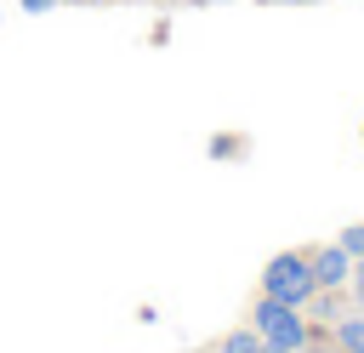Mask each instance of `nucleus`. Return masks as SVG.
Masks as SVG:
<instances>
[{"label":"nucleus","instance_id":"8","mask_svg":"<svg viewBox=\"0 0 364 353\" xmlns=\"http://www.w3.org/2000/svg\"><path fill=\"white\" fill-rule=\"evenodd\" d=\"M262 353H290V347H267V342H262Z\"/></svg>","mask_w":364,"mask_h":353},{"label":"nucleus","instance_id":"5","mask_svg":"<svg viewBox=\"0 0 364 353\" xmlns=\"http://www.w3.org/2000/svg\"><path fill=\"white\" fill-rule=\"evenodd\" d=\"M336 245H341V251H347V256H353V262H364V222H347V228H341V239H336Z\"/></svg>","mask_w":364,"mask_h":353},{"label":"nucleus","instance_id":"9","mask_svg":"<svg viewBox=\"0 0 364 353\" xmlns=\"http://www.w3.org/2000/svg\"><path fill=\"white\" fill-rule=\"evenodd\" d=\"M296 353H318V347H296Z\"/></svg>","mask_w":364,"mask_h":353},{"label":"nucleus","instance_id":"4","mask_svg":"<svg viewBox=\"0 0 364 353\" xmlns=\"http://www.w3.org/2000/svg\"><path fill=\"white\" fill-rule=\"evenodd\" d=\"M336 347H341V353H364V313L336 325Z\"/></svg>","mask_w":364,"mask_h":353},{"label":"nucleus","instance_id":"2","mask_svg":"<svg viewBox=\"0 0 364 353\" xmlns=\"http://www.w3.org/2000/svg\"><path fill=\"white\" fill-rule=\"evenodd\" d=\"M250 330L267 342V347H307V319H301V307H284V302H273V296H262L256 302V313H250Z\"/></svg>","mask_w":364,"mask_h":353},{"label":"nucleus","instance_id":"1","mask_svg":"<svg viewBox=\"0 0 364 353\" xmlns=\"http://www.w3.org/2000/svg\"><path fill=\"white\" fill-rule=\"evenodd\" d=\"M262 296H273V302H284V307L313 302V296H318V285H313V262L296 256V251H279V256L262 268Z\"/></svg>","mask_w":364,"mask_h":353},{"label":"nucleus","instance_id":"10","mask_svg":"<svg viewBox=\"0 0 364 353\" xmlns=\"http://www.w3.org/2000/svg\"><path fill=\"white\" fill-rule=\"evenodd\" d=\"M273 6H284V0H273Z\"/></svg>","mask_w":364,"mask_h":353},{"label":"nucleus","instance_id":"6","mask_svg":"<svg viewBox=\"0 0 364 353\" xmlns=\"http://www.w3.org/2000/svg\"><path fill=\"white\" fill-rule=\"evenodd\" d=\"M222 353H262V336H256V330H233V336L222 342Z\"/></svg>","mask_w":364,"mask_h":353},{"label":"nucleus","instance_id":"7","mask_svg":"<svg viewBox=\"0 0 364 353\" xmlns=\"http://www.w3.org/2000/svg\"><path fill=\"white\" fill-rule=\"evenodd\" d=\"M347 285H353V296H358V307H364V262H353V279H347Z\"/></svg>","mask_w":364,"mask_h":353},{"label":"nucleus","instance_id":"3","mask_svg":"<svg viewBox=\"0 0 364 353\" xmlns=\"http://www.w3.org/2000/svg\"><path fill=\"white\" fill-rule=\"evenodd\" d=\"M307 262H313V285H318V290H341V285L353 279V256H347L341 245H324V251H313Z\"/></svg>","mask_w":364,"mask_h":353}]
</instances>
